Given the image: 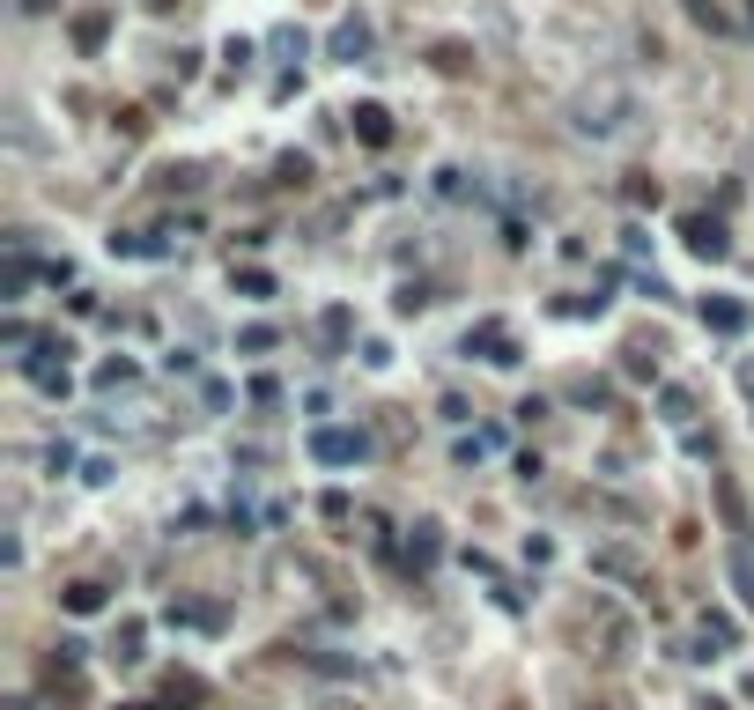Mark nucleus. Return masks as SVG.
<instances>
[{"mask_svg": "<svg viewBox=\"0 0 754 710\" xmlns=\"http://www.w3.org/2000/svg\"><path fill=\"white\" fill-rule=\"evenodd\" d=\"M97 385H104V392H119V385H134V363H126V355H111V363L97 370Z\"/></svg>", "mask_w": 754, "mask_h": 710, "instance_id": "dca6fc26", "label": "nucleus"}, {"mask_svg": "<svg viewBox=\"0 0 754 710\" xmlns=\"http://www.w3.org/2000/svg\"><path fill=\"white\" fill-rule=\"evenodd\" d=\"M8 710H30V703H8Z\"/></svg>", "mask_w": 754, "mask_h": 710, "instance_id": "a878e982", "label": "nucleus"}, {"mask_svg": "<svg viewBox=\"0 0 754 710\" xmlns=\"http://www.w3.org/2000/svg\"><path fill=\"white\" fill-rule=\"evenodd\" d=\"M466 355H481V363L511 370V363H518V333L503 326V319H474V326H466Z\"/></svg>", "mask_w": 754, "mask_h": 710, "instance_id": "7ed1b4c3", "label": "nucleus"}, {"mask_svg": "<svg viewBox=\"0 0 754 710\" xmlns=\"http://www.w3.org/2000/svg\"><path fill=\"white\" fill-rule=\"evenodd\" d=\"M274 341H281V333H274V326H244V333H237V348H244V355H267Z\"/></svg>", "mask_w": 754, "mask_h": 710, "instance_id": "f3484780", "label": "nucleus"}, {"mask_svg": "<svg viewBox=\"0 0 754 710\" xmlns=\"http://www.w3.org/2000/svg\"><path fill=\"white\" fill-rule=\"evenodd\" d=\"M695 644H703L695 659H718V651H740V622H732L725 607H710L703 622H695Z\"/></svg>", "mask_w": 754, "mask_h": 710, "instance_id": "423d86ee", "label": "nucleus"}, {"mask_svg": "<svg viewBox=\"0 0 754 710\" xmlns=\"http://www.w3.org/2000/svg\"><path fill=\"white\" fill-rule=\"evenodd\" d=\"M311 459L318 466H355V459H370V437L363 429H311Z\"/></svg>", "mask_w": 754, "mask_h": 710, "instance_id": "20e7f679", "label": "nucleus"}, {"mask_svg": "<svg viewBox=\"0 0 754 710\" xmlns=\"http://www.w3.org/2000/svg\"><path fill=\"white\" fill-rule=\"evenodd\" d=\"M688 8H695V0H688Z\"/></svg>", "mask_w": 754, "mask_h": 710, "instance_id": "bb28decb", "label": "nucleus"}, {"mask_svg": "<svg viewBox=\"0 0 754 710\" xmlns=\"http://www.w3.org/2000/svg\"><path fill=\"white\" fill-rule=\"evenodd\" d=\"M629 208H658V178H629Z\"/></svg>", "mask_w": 754, "mask_h": 710, "instance_id": "6ab92c4d", "label": "nucleus"}, {"mask_svg": "<svg viewBox=\"0 0 754 710\" xmlns=\"http://www.w3.org/2000/svg\"><path fill=\"white\" fill-rule=\"evenodd\" d=\"M126 710H148V703H126Z\"/></svg>", "mask_w": 754, "mask_h": 710, "instance_id": "b1692460", "label": "nucleus"}, {"mask_svg": "<svg viewBox=\"0 0 754 710\" xmlns=\"http://www.w3.org/2000/svg\"><path fill=\"white\" fill-rule=\"evenodd\" d=\"M488 452H496V429H474V437L451 444V459H459V466H474V459H488Z\"/></svg>", "mask_w": 754, "mask_h": 710, "instance_id": "4468645a", "label": "nucleus"}, {"mask_svg": "<svg viewBox=\"0 0 754 710\" xmlns=\"http://www.w3.org/2000/svg\"><path fill=\"white\" fill-rule=\"evenodd\" d=\"M104 37H111V15H104V8H89V15H74V45H82V52H97V45H104Z\"/></svg>", "mask_w": 754, "mask_h": 710, "instance_id": "f8f14e48", "label": "nucleus"}, {"mask_svg": "<svg viewBox=\"0 0 754 710\" xmlns=\"http://www.w3.org/2000/svg\"><path fill=\"white\" fill-rule=\"evenodd\" d=\"M658 407H666V422H688V415H695V400H688L681 385H666V400H658Z\"/></svg>", "mask_w": 754, "mask_h": 710, "instance_id": "a211bd4d", "label": "nucleus"}, {"mask_svg": "<svg viewBox=\"0 0 754 710\" xmlns=\"http://www.w3.org/2000/svg\"><path fill=\"white\" fill-rule=\"evenodd\" d=\"M237 296H274V274L267 267H237Z\"/></svg>", "mask_w": 754, "mask_h": 710, "instance_id": "2eb2a0df", "label": "nucleus"}, {"mask_svg": "<svg viewBox=\"0 0 754 710\" xmlns=\"http://www.w3.org/2000/svg\"><path fill=\"white\" fill-rule=\"evenodd\" d=\"M747 30H754V0H747Z\"/></svg>", "mask_w": 754, "mask_h": 710, "instance_id": "5701e85b", "label": "nucleus"}, {"mask_svg": "<svg viewBox=\"0 0 754 710\" xmlns=\"http://www.w3.org/2000/svg\"><path fill=\"white\" fill-rule=\"evenodd\" d=\"M45 267H52V259H30L23 237H8V259H0V304H23L30 282H45Z\"/></svg>", "mask_w": 754, "mask_h": 710, "instance_id": "f03ea898", "label": "nucleus"}, {"mask_svg": "<svg viewBox=\"0 0 754 710\" xmlns=\"http://www.w3.org/2000/svg\"><path fill=\"white\" fill-rule=\"evenodd\" d=\"M681 245H688L695 259H725V252H732V237H725V222H718V215H688V222H681Z\"/></svg>", "mask_w": 754, "mask_h": 710, "instance_id": "39448f33", "label": "nucleus"}, {"mask_svg": "<svg viewBox=\"0 0 754 710\" xmlns=\"http://www.w3.org/2000/svg\"><path fill=\"white\" fill-rule=\"evenodd\" d=\"M444 555V540H437V526H414V540H407V570H429Z\"/></svg>", "mask_w": 754, "mask_h": 710, "instance_id": "9b49d317", "label": "nucleus"}, {"mask_svg": "<svg viewBox=\"0 0 754 710\" xmlns=\"http://www.w3.org/2000/svg\"><path fill=\"white\" fill-rule=\"evenodd\" d=\"M318 333H326V341L341 348V341H348V311H326V319H318Z\"/></svg>", "mask_w": 754, "mask_h": 710, "instance_id": "aec40b11", "label": "nucleus"}, {"mask_svg": "<svg viewBox=\"0 0 754 710\" xmlns=\"http://www.w3.org/2000/svg\"><path fill=\"white\" fill-rule=\"evenodd\" d=\"M111 651H119V659H141V622H126V629H119V644H111Z\"/></svg>", "mask_w": 754, "mask_h": 710, "instance_id": "412c9836", "label": "nucleus"}, {"mask_svg": "<svg viewBox=\"0 0 754 710\" xmlns=\"http://www.w3.org/2000/svg\"><path fill=\"white\" fill-rule=\"evenodd\" d=\"M60 607H67V614H104V585H97V577H82V585L60 592Z\"/></svg>", "mask_w": 754, "mask_h": 710, "instance_id": "9d476101", "label": "nucleus"}, {"mask_svg": "<svg viewBox=\"0 0 754 710\" xmlns=\"http://www.w3.org/2000/svg\"><path fill=\"white\" fill-rule=\"evenodd\" d=\"M703 710H725V703H703Z\"/></svg>", "mask_w": 754, "mask_h": 710, "instance_id": "393cba45", "label": "nucleus"}, {"mask_svg": "<svg viewBox=\"0 0 754 710\" xmlns=\"http://www.w3.org/2000/svg\"><path fill=\"white\" fill-rule=\"evenodd\" d=\"M740 392H747V407H754V363H740Z\"/></svg>", "mask_w": 754, "mask_h": 710, "instance_id": "4be33fe9", "label": "nucleus"}, {"mask_svg": "<svg viewBox=\"0 0 754 710\" xmlns=\"http://www.w3.org/2000/svg\"><path fill=\"white\" fill-rule=\"evenodd\" d=\"M703 326H710V333H747L754 311L740 304V296H703Z\"/></svg>", "mask_w": 754, "mask_h": 710, "instance_id": "6e6552de", "label": "nucleus"}, {"mask_svg": "<svg viewBox=\"0 0 754 710\" xmlns=\"http://www.w3.org/2000/svg\"><path fill=\"white\" fill-rule=\"evenodd\" d=\"M326 52L355 67V60L370 52V23H363V15H341V23H333V37H326Z\"/></svg>", "mask_w": 754, "mask_h": 710, "instance_id": "0eeeda50", "label": "nucleus"}, {"mask_svg": "<svg viewBox=\"0 0 754 710\" xmlns=\"http://www.w3.org/2000/svg\"><path fill=\"white\" fill-rule=\"evenodd\" d=\"M732 585H740V600L754 607V540H732Z\"/></svg>", "mask_w": 754, "mask_h": 710, "instance_id": "ddd939ff", "label": "nucleus"}, {"mask_svg": "<svg viewBox=\"0 0 754 710\" xmlns=\"http://www.w3.org/2000/svg\"><path fill=\"white\" fill-rule=\"evenodd\" d=\"M348 119H355V141H363V148H385L392 141V111L385 104H355Z\"/></svg>", "mask_w": 754, "mask_h": 710, "instance_id": "1a4fd4ad", "label": "nucleus"}, {"mask_svg": "<svg viewBox=\"0 0 754 710\" xmlns=\"http://www.w3.org/2000/svg\"><path fill=\"white\" fill-rule=\"evenodd\" d=\"M629 119H636V97L621 82H592V89H577V104H570V126L584 141H614Z\"/></svg>", "mask_w": 754, "mask_h": 710, "instance_id": "f257e3e1", "label": "nucleus"}]
</instances>
